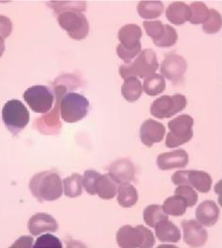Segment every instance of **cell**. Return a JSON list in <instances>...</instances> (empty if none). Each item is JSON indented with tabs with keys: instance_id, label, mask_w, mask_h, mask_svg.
Listing matches in <instances>:
<instances>
[{
	"instance_id": "6da1fadb",
	"label": "cell",
	"mask_w": 222,
	"mask_h": 248,
	"mask_svg": "<svg viewBox=\"0 0 222 248\" xmlns=\"http://www.w3.org/2000/svg\"><path fill=\"white\" fill-rule=\"evenodd\" d=\"M30 189L40 202L57 201L63 193V181L60 175L53 171H44L32 177Z\"/></svg>"
},
{
	"instance_id": "7a4b0ae2",
	"label": "cell",
	"mask_w": 222,
	"mask_h": 248,
	"mask_svg": "<svg viewBox=\"0 0 222 248\" xmlns=\"http://www.w3.org/2000/svg\"><path fill=\"white\" fill-rule=\"evenodd\" d=\"M159 64L157 54L152 49L142 51L133 62L125 63L119 69L120 76L124 79L127 78H146L155 74Z\"/></svg>"
},
{
	"instance_id": "3957f363",
	"label": "cell",
	"mask_w": 222,
	"mask_h": 248,
	"mask_svg": "<svg viewBox=\"0 0 222 248\" xmlns=\"http://www.w3.org/2000/svg\"><path fill=\"white\" fill-rule=\"evenodd\" d=\"M142 29L135 24H127L119 31L121 44L117 46V54L125 63L132 62L142 52Z\"/></svg>"
},
{
	"instance_id": "277c9868",
	"label": "cell",
	"mask_w": 222,
	"mask_h": 248,
	"mask_svg": "<svg viewBox=\"0 0 222 248\" xmlns=\"http://www.w3.org/2000/svg\"><path fill=\"white\" fill-rule=\"evenodd\" d=\"M116 241L122 248H151L156 245L154 234L143 225L122 227L117 232Z\"/></svg>"
},
{
	"instance_id": "5b68a950",
	"label": "cell",
	"mask_w": 222,
	"mask_h": 248,
	"mask_svg": "<svg viewBox=\"0 0 222 248\" xmlns=\"http://www.w3.org/2000/svg\"><path fill=\"white\" fill-rule=\"evenodd\" d=\"M89 108V100L79 93H65L60 100L61 117L68 124H75L83 120L88 115Z\"/></svg>"
},
{
	"instance_id": "8992f818",
	"label": "cell",
	"mask_w": 222,
	"mask_h": 248,
	"mask_svg": "<svg viewBox=\"0 0 222 248\" xmlns=\"http://www.w3.org/2000/svg\"><path fill=\"white\" fill-rule=\"evenodd\" d=\"M31 115L25 105L19 100L8 101L2 109V120L6 128L17 136L30 123Z\"/></svg>"
},
{
	"instance_id": "52a82bcc",
	"label": "cell",
	"mask_w": 222,
	"mask_h": 248,
	"mask_svg": "<svg viewBox=\"0 0 222 248\" xmlns=\"http://www.w3.org/2000/svg\"><path fill=\"white\" fill-rule=\"evenodd\" d=\"M193 118L184 114L176 117L168 124L170 133L167 136L166 146L168 148H176L188 143L193 138Z\"/></svg>"
},
{
	"instance_id": "ba28073f",
	"label": "cell",
	"mask_w": 222,
	"mask_h": 248,
	"mask_svg": "<svg viewBox=\"0 0 222 248\" xmlns=\"http://www.w3.org/2000/svg\"><path fill=\"white\" fill-rule=\"evenodd\" d=\"M58 22L61 28L67 32L70 38L74 40H83L89 34V22L86 16L78 11L65 12L59 15Z\"/></svg>"
},
{
	"instance_id": "9c48e42d",
	"label": "cell",
	"mask_w": 222,
	"mask_h": 248,
	"mask_svg": "<svg viewBox=\"0 0 222 248\" xmlns=\"http://www.w3.org/2000/svg\"><path fill=\"white\" fill-rule=\"evenodd\" d=\"M188 100L182 94L173 96L164 95L157 99L151 106V114L158 119H166L174 117L186 108Z\"/></svg>"
},
{
	"instance_id": "30bf717a",
	"label": "cell",
	"mask_w": 222,
	"mask_h": 248,
	"mask_svg": "<svg viewBox=\"0 0 222 248\" xmlns=\"http://www.w3.org/2000/svg\"><path fill=\"white\" fill-rule=\"evenodd\" d=\"M25 102L35 113H48L54 104L55 96L46 86H33L29 88L23 95Z\"/></svg>"
},
{
	"instance_id": "8fae6325",
	"label": "cell",
	"mask_w": 222,
	"mask_h": 248,
	"mask_svg": "<svg viewBox=\"0 0 222 248\" xmlns=\"http://www.w3.org/2000/svg\"><path fill=\"white\" fill-rule=\"evenodd\" d=\"M172 181L176 186L189 185L193 186L201 193H208L212 187V178L205 171H177L173 175Z\"/></svg>"
},
{
	"instance_id": "7c38bea8",
	"label": "cell",
	"mask_w": 222,
	"mask_h": 248,
	"mask_svg": "<svg viewBox=\"0 0 222 248\" xmlns=\"http://www.w3.org/2000/svg\"><path fill=\"white\" fill-rule=\"evenodd\" d=\"M161 74L171 82L178 84L183 79L188 69V62L180 55L170 53L161 64Z\"/></svg>"
},
{
	"instance_id": "4fadbf2b",
	"label": "cell",
	"mask_w": 222,
	"mask_h": 248,
	"mask_svg": "<svg viewBox=\"0 0 222 248\" xmlns=\"http://www.w3.org/2000/svg\"><path fill=\"white\" fill-rule=\"evenodd\" d=\"M184 241L190 248H202L206 244L208 233L201 223L195 220L182 222Z\"/></svg>"
},
{
	"instance_id": "5bb4252c",
	"label": "cell",
	"mask_w": 222,
	"mask_h": 248,
	"mask_svg": "<svg viewBox=\"0 0 222 248\" xmlns=\"http://www.w3.org/2000/svg\"><path fill=\"white\" fill-rule=\"evenodd\" d=\"M109 175L118 185L131 183L135 180L136 169L130 160L120 159L110 166Z\"/></svg>"
},
{
	"instance_id": "9a60e30c",
	"label": "cell",
	"mask_w": 222,
	"mask_h": 248,
	"mask_svg": "<svg viewBox=\"0 0 222 248\" xmlns=\"http://www.w3.org/2000/svg\"><path fill=\"white\" fill-rule=\"evenodd\" d=\"M157 164L160 170L184 169L189 164V155L183 149L175 150L171 153H165L159 155Z\"/></svg>"
},
{
	"instance_id": "2e32d148",
	"label": "cell",
	"mask_w": 222,
	"mask_h": 248,
	"mask_svg": "<svg viewBox=\"0 0 222 248\" xmlns=\"http://www.w3.org/2000/svg\"><path fill=\"white\" fill-rule=\"evenodd\" d=\"M166 133V128L162 124L154 120L145 121L141 127V140L147 147L161 142Z\"/></svg>"
},
{
	"instance_id": "e0dca14e",
	"label": "cell",
	"mask_w": 222,
	"mask_h": 248,
	"mask_svg": "<svg viewBox=\"0 0 222 248\" xmlns=\"http://www.w3.org/2000/svg\"><path fill=\"white\" fill-rule=\"evenodd\" d=\"M29 231L32 236H39L45 232H56L59 225L56 219L48 214H36L29 221Z\"/></svg>"
},
{
	"instance_id": "ac0fdd59",
	"label": "cell",
	"mask_w": 222,
	"mask_h": 248,
	"mask_svg": "<svg viewBox=\"0 0 222 248\" xmlns=\"http://www.w3.org/2000/svg\"><path fill=\"white\" fill-rule=\"evenodd\" d=\"M220 217V209L213 201L202 202L196 210V219L206 227L214 226Z\"/></svg>"
},
{
	"instance_id": "d6986e66",
	"label": "cell",
	"mask_w": 222,
	"mask_h": 248,
	"mask_svg": "<svg viewBox=\"0 0 222 248\" xmlns=\"http://www.w3.org/2000/svg\"><path fill=\"white\" fill-rule=\"evenodd\" d=\"M156 234L159 241L162 243H178L181 240V232L177 226L170 221L165 219L160 221L155 227Z\"/></svg>"
},
{
	"instance_id": "ffe728a7",
	"label": "cell",
	"mask_w": 222,
	"mask_h": 248,
	"mask_svg": "<svg viewBox=\"0 0 222 248\" xmlns=\"http://www.w3.org/2000/svg\"><path fill=\"white\" fill-rule=\"evenodd\" d=\"M166 17L172 24L181 26L190 19V6L181 1L174 2L168 7Z\"/></svg>"
},
{
	"instance_id": "44dd1931",
	"label": "cell",
	"mask_w": 222,
	"mask_h": 248,
	"mask_svg": "<svg viewBox=\"0 0 222 248\" xmlns=\"http://www.w3.org/2000/svg\"><path fill=\"white\" fill-rule=\"evenodd\" d=\"M95 192L102 200H112L118 192V184L109 174L101 175L96 180Z\"/></svg>"
},
{
	"instance_id": "7402d4cb",
	"label": "cell",
	"mask_w": 222,
	"mask_h": 248,
	"mask_svg": "<svg viewBox=\"0 0 222 248\" xmlns=\"http://www.w3.org/2000/svg\"><path fill=\"white\" fill-rule=\"evenodd\" d=\"M118 203L123 208H131L139 201L137 189L129 183L121 184L118 187Z\"/></svg>"
},
{
	"instance_id": "603a6c76",
	"label": "cell",
	"mask_w": 222,
	"mask_h": 248,
	"mask_svg": "<svg viewBox=\"0 0 222 248\" xmlns=\"http://www.w3.org/2000/svg\"><path fill=\"white\" fill-rule=\"evenodd\" d=\"M143 92V84L138 78L125 79V83L122 86V94L127 101L130 103L138 101L141 98Z\"/></svg>"
},
{
	"instance_id": "cb8c5ba5",
	"label": "cell",
	"mask_w": 222,
	"mask_h": 248,
	"mask_svg": "<svg viewBox=\"0 0 222 248\" xmlns=\"http://www.w3.org/2000/svg\"><path fill=\"white\" fill-rule=\"evenodd\" d=\"M164 12V4L157 0L141 1L138 5V13L144 19L159 18Z\"/></svg>"
},
{
	"instance_id": "d4e9b609",
	"label": "cell",
	"mask_w": 222,
	"mask_h": 248,
	"mask_svg": "<svg viewBox=\"0 0 222 248\" xmlns=\"http://www.w3.org/2000/svg\"><path fill=\"white\" fill-rule=\"evenodd\" d=\"M163 210L168 216L181 217L183 216L188 208V203L182 197L174 195L167 199L163 204Z\"/></svg>"
},
{
	"instance_id": "484cf974",
	"label": "cell",
	"mask_w": 222,
	"mask_h": 248,
	"mask_svg": "<svg viewBox=\"0 0 222 248\" xmlns=\"http://www.w3.org/2000/svg\"><path fill=\"white\" fill-rule=\"evenodd\" d=\"M143 88L147 95L156 96L165 91L166 80L161 75L153 74L144 79Z\"/></svg>"
},
{
	"instance_id": "4316f807",
	"label": "cell",
	"mask_w": 222,
	"mask_h": 248,
	"mask_svg": "<svg viewBox=\"0 0 222 248\" xmlns=\"http://www.w3.org/2000/svg\"><path fill=\"white\" fill-rule=\"evenodd\" d=\"M143 219L147 226L155 228L160 221L169 219V216L164 212L160 205H149L143 212Z\"/></svg>"
},
{
	"instance_id": "83f0119b",
	"label": "cell",
	"mask_w": 222,
	"mask_h": 248,
	"mask_svg": "<svg viewBox=\"0 0 222 248\" xmlns=\"http://www.w3.org/2000/svg\"><path fill=\"white\" fill-rule=\"evenodd\" d=\"M63 193L68 198H78L82 194V176L74 173L63 182Z\"/></svg>"
},
{
	"instance_id": "f1b7e54d",
	"label": "cell",
	"mask_w": 222,
	"mask_h": 248,
	"mask_svg": "<svg viewBox=\"0 0 222 248\" xmlns=\"http://www.w3.org/2000/svg\"><path fill=\"white\" fill-rule=\"evenodd\" d=\"M48 5L58 16L70 11H78L80 13L86 11V2L84 1H50Z\"/></svg>"
},
{
	"instance_id": "f546056e",
	"label": "cell",
	"mask_w": 222,
	"mask_h": 248,
	"mask_svg": "<svg viewBox=\"0 0 222 248\" xmlns=\"http://www.w3.org/2000/svg\"><path fill=\"white\" fill-rule=\"evenodd\" d=\"M190 22L193 25L204 24L209 16V9L204 2H193L190 6Z\"/></svg>"
},
{
	"instance_id": "4dcf8cb0",
	"label": "cell",
	"mask_w": 222,
	"mask_h": 248,
	"mask_svg": "<svg viewBox=\"0 0 222 248\" xmlns=\"http://www.w3.org/2000/svg\"><path fill=\"white\" fill-rule=\"evenodd\" d=\"M222 26V16L221 14L211 9L209 10V16L203 24V30L207 34H215L221 31Z\"/></svg>"
},
{
	"instance_id": "1f68e13d",
	"label": "cell",
	"mask_w": 222,
	"mask_h": 248,
	"mask_svg": "<svg viewBox=\"0 0 222 248\" xmlns=\"http://www.w3.org/2000/svg\"><path fill=\"white\" fill-rule=\"evenodd\" d=\"M144 29L149 37H151L154 43L158 42L165 32V25L160 21H144Z\"/></svg>"
},
{
	"instance_id": "d6a6232c",
	"label": "cell",
	"mask_w": 222,
	"mask_h": 248,
	"mask_svg": "<svg viewBox=\"0 0 222 248\" xmlns=\"http://www.w3.org/2000/svg\"><path fill=\"white\" fill-rule=\"evenodd\" d=\"M175 195H178L186 200L188 207H193L198 202V194L193 189V187L189 185L179 186L175 190Z\"/></svg>"
},
{
	"instance_id": "836d02e7",
	"label": "cell",
	"mask_w": 222,
	"mask_h": 248,
	"mask_svg": "<svg viewBox=\"0 0 222 248\" xmlns=\"http://www.w3.org/2000/svg\"><path fill=\"white\" fill-rule=\"evenodd\" d=\"M178 40V35L174 29L169 25H165V32L158 42L154 43L159 47H172Z\"/></svg>"
},
{
	"instance_id": "e575fe53",
	"label": "cell",
	"mask_w": 222,
	"mask_h": 248,
	"mask_svg": "<svg viewBox=\"0 0 222 248\" xmlns=\"http://www.w3.org/2000/svg\"><path fill=\"white\" fill-rule=\"evenodd\" d=\"M34 248H63L62 242L52 234H46L40 236L35 245Z\"/></svg>"
},
{
	"instance_id": "d590c367",
	"label": "cell",
	"mask_w": 222,
	"mask_h": 248,
	"mask_svg": "<svg viewBox=\"0 0 222 248\" xmlns=\"http://www.w3.org/2000/svg\"><path fill=\"white\" fill-rule=\"evenodd\" d=\"M101 176L100 173L97 171L87 170L84 173V177H82V186L85 188V190L88 192V194L95 196V186L96 180Z\"/></svg>"
},
{
	"instance_id": "8d00e7d4",
	"label": "cell",
	"mask_w": 222,
	"mask_h": 248,
	"mask_svg": "<svg viewBox=\"0 0 222 248\" xmlns=\"http://www.w3.org/2000/svg\"><path fill=\"white\" fill-rule=\"evenodd\" d=\"M13 31V23L7 16H0V37L8 38Z\"/></svg>"
},
{
	"instance_id": "74e56055",
	"label": "cell",
	"mask_w": 222,
	"mask_h": 248,
	"mask_svg": "<svg viewBox=\"0 0 222 248\" xmlns=\"http://www.w3.org/2000/svg\"><path fill=\"white\" fill-rule=\"evenodd\" d=\"M12 248H33V238L30 236H23L16 241Z\"/></svg>"
},
{
	"instance_id": "f35d334b",
	"label": "cell",
	"mask_w": 222,
	"mask_h": 248,
	"mask_svg": "<svg viewBox=\"0 0 222 248\" xmlns=\"http://www.w3.org/2000/svg\"><path fill=\"white\" fill-rule=\"evenodd\" d=\"M4 51H5V42H4V39L0 37V58L3 56Z\"/></svg>"
}]
</instances>
